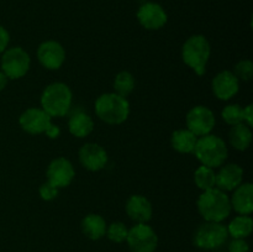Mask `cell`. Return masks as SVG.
<instances>
[{
  "instance_id": "6da1fadb",
  "label": "cell",
  "mask_w": 253,
  "mask_h": 252,
  "mask_svg": "<svg viewBox=\"0 0 253 252\" xmlns=\"http://www.w3.org/2000/svg\"><path fill=\"white\" fill-rule=\"evenodd\" d=\"M200 215L207 221L221 222L231 212V203L224 190L219 188L205 190L197 202Z\"/></svg>"
},
{
  "instance_id": "7a4b0ae2",
  "label": "cell",
  "mask_w": 253,
  "mask_h": 252,
  "mask_svg": "<svg viewBox=\"0 0 253 252\" xmlns=\"http://www.w3.org/2000/svg\"><path fill=\"white\" fill-rule=\"evenodd\" d=\"M96 116L109 125H120L130 114V104L126 98L116 93H106L95 100Z\"/></svg>"
},
{
  "instance_id": "3957f363",
  "label": "cell",
  "mask_w": 253,
  "mask_h": 252,
  "mask_svg": "<svg viewBox=\"0 0 253 252\" xmlns=\"http://www.w3.org/2000/svg\"><path fill=\"white\" fill-rule=\"evenodd\" d=\"M211 48L210 43L203 35H193L182 47V58L188 67L193 69L198 76H203L207 72V64L210 58Z\"/></svg>"
},
{
  "instance_id": "277c9868",
  "label": "cell",
  "mask_w": 253,
  "mask_h": 252,
  "mask_svg": "<svg viewBox=\"0 0 253 252\" xmlns=\"http://www.w3.org/2000/svg\"><path fill=\"white\" fill-rule=\"evenodd\" d=\"M41 105L51 118H62L71 109L72 90L61 82L49 84L42 93Z\"/></svg>"
},
{
  "instance_id": "5b68a950",
  "label": "cell",
  "mask_w": 253,
  "mask_h": 252,
  "mask_svg": "<svg viewBox=\"0 0 253 252\" xmlns=\"http://www.w3.org/2000/svg\"><path fill=\"white\" fill-rule=\"evenodd\" d=\"M193 153L197 156L203 166L217 168L226 161L227 147L222 138L209 133V135L200 136V138H198Z\"/></svg>"
},
{
  "instance_id": "8992f818",
  "label": "cell",
  "mask_w": 253,
  "mask_h": 252,
  "mask_svg": "<svg viewBox=\"0 0 253 252\" xmlns=\"http://www.w3.org/2000/svg\"><path fill=\"white\" fill-rule=\"evenodd\" d=\"M229 237L227 227L221 222L207 221L200 225L194 234V245L202 250H216Z\"/></svg>"
},
{
  "instance_id": "52a82bcc",
  "label": "cell",
  "mask_w": 253,
  "mask_h": 252,
  "mask_svg": "<svg viewBox=\"0 0 253 252\" xmlns=\"http://www.w3.org/2000/svg\"><path fill=\"white\" fill-rule=\"evenodd\" d=\"M31 59L21 47L5 49L1 57V72L9 79L22 78L29 72Z\"/></svg>"
},
{
  "instance_id": "ba28073f",
  "label": "cell",
  "mask_w": 253,
  "mask_h": 252,
  "mask_svg": "<svg viewBox=\"0 0 253 252\" xmlns=\"http://www.w3.org/2000/svg\"><path fill=\"white\" fill-rule=\"evenodd\" d=\"M126 241L131 252H155L158 245V237L150 225L136 224L128 230Z\"/></svg>"
},
{
  "instance_id": "9c48e42d",
  "label": "cell",
  "mask_w": 253,
  "mask_h": 252,
  "mask_svg": "<svg viewBox=\"0 0 253 252\" xmlns=\"http://www.w3.org/2000/svg\"><path fill=\"white\" fill-rule=\"evenodd\" d=\"M188 130L192 131L195 136L209 135L214 128L215 115L209 108L204 105H197L190 109L185 118Z\"/></svg>"
},
{
  "instance_id": "30bf717a",
  "label": "cell",
  "mask_w": 253,
  "mask_h": 252,
  "mask_svg": "<svg viewBox=\"0 0 253 252\" xmlns=\"http://www.w3.org/2000/svg\"><path fill=\"white\" fill-rule=\"evenodd\" d=\"M37 58L46 69L56 71L66 61V51L59 42L44 41L37 48Z\"/></svg>"
},
{
  "instance_id": "8fae6325",
  "label": "cell",
  "mask_w": 253,
  "mask_h": 252,
  "mask_svg": "<svg viewBox=\"0 0 253 252\" xmlns=\"http://www.w3.org/2000/svg\"><path fill=\"white\" fill-rule=\"evenodd\" d=\"M47 179L51 184L54 187L64 188L68 187L74 179V167L67 158L58 157L54 158L51 163H49L48 168H47Z\"/></svg>"
},
{
  "instance_id": "7c38bea8",
  "label": "cell",
  "mask_w": 253,
  "mask_h": 252,
  "mask_svg": "<svg viewBox=\"0 0 253 252\" xmlns=\"http://www.w3.org/2000/svg\"><path fill=\"white\" fill-rule=\"evenodd\" d=\"M22 130L32 135L46 132L48 126L52 124V118L43 110L39 108H30L21 114L19 119Z\"/></svg>"
},
{
  "instance_id": "4fadbf2b",
  "label": "cell",
  "mask_w": 253,
  "mask_h": 252,
  "mask_svg": "<svg viewBox=\"0 0 253 252\" xmlns=\"http://www.w3.org/2000/svg\"><path fill=\"white\" fill-rule=\"evenodd\" d=\"M79 161L85 169L96 172L106 166L108 153L98 143H85L79 150Z\"/></svg>"
},
{
  "instance_id": "5bb4252c",
  "label": "cell",
  "mask_w": 253,
  "mask_h": 252,
  "mask_svg": "<svg viewBox=\"0 0 253 252\" xmlns=\"http://www.w3.org/2000/svg\"><path fill=\"white\" fill-rule=\"evenodd\" d=\"M212 93L220 100H229L237 94L240 82L237 77L230 71H222L214 77L211 82Z\"/></svg>"
},
{
  "instance_id": "9a60e30c",
  "label": "cell",
  "mask_w": 253,
  "mask_h": 252,
  "mask_svg": "<svg viewBox=\"0 0 253 252\" xmlns=\"http://www.w3.org/2000/svg\"><path fill=\"white\" fill-rule=\"evenodd\" d=\"M140 24L147 30H158L167 22V14L161 5L156 2H145L137 11Z\"/></svg>"
},
{
  "instance_id": "2e32d148",
  "label": "cell",
  "mask_w": 253,
  "mask_h": 252,
  "mask_svg": "<svg viewBox=\"0 0 253 252\" xmlns=\"http://www.w3.org/2000/svg\"><path fill=\"white\" fill-rule=\"evenodd\" d=\"M126 212L137 224H146L152 217V205L143 195H132L126 203Z\"/></svg>"
},
{
  "instance_id": "e0dca14e",
  "label": "cell",
  "mask_w": 253,
  "mask_h": 252,
  "mask_svg": "<svg viewBox=\"0 0 253 252\" xmlns=\"http://www.w3.org/2000/svg\"><path fill=\"white\" fill-rule=\"evenodd\" d=\"M231 209L240 215H250L253 211V185L251 183H241L235 189L230 199Z\"/></svg>"
},
{
  "instance_id": "ac0fdd59",
  "label": "cell",
  "mask_w": 253,
  "mask_h": 252,
  "mask_svg": "<svg viewBox=\"0 0 253 252\" xmlns=\"http://www.w3.org/2000/svg\"><path fill=\"white\" fill-rule=\"evenodd\" d=\"M244 180V169L236 163L224 166L216 174V187L221 190H235Z\"/></svg>"
},
{
  "instance_id": "d6986e66",
  "label": "cell",
  "mask_w": 253,
  "mask_h": 252,
  "mask_svg": "<svg viewBox=\"0 0 253 252\" xmlns=\"http://www.w3.org/2000/svg\"><path fill=\"white\" fill-rule=\"evenodd\" d=\"M105 219L99 214H89L82 220V231L88 239L99 240L106 234Z\"/></svg>"
},
{
  "instance_id": "ffe728a7",
  "label": "cell",
  "mask_w": 253,
  "mask_h": 252,
  "mask_svg": "<svg viewBox=\"0 0 253 252\" xmlns=\"http://www.w3.org/2000/svg\"><path fill=\"white\" fill-rule=\"evenodd\" d=\"M68 128L72 135L76 136V137L83 138L93 131L94 121L88 114L78 111V113H74L69 118Z\"/></svg>"
},
{
  "instance_id": "44dd1931",
  "label": "cell",
  "mask_w": 253,
  "mask_h": 252,
  "mask_svg": "<svg viewBox=\"0 0 253 252\" xmlns=\"http://www.w3.org/2000/svg\"><path fill=\"white\" fill-rule=\"evenodd\" d=\"M230 143L234 148L239 151H245L250 147L252 142V132L251 127L246 124L240 123L234 125L229 132Z\"/></svg>"
},
{
  "instance_id": "7402d4cb",
  "label": "cell",
  "mask_w": 253,
  "mask_h": 252,
  "mask_svg": "<svg viewBox=\"0 0 253 252\" xmlns=\"http://www.w3.org/2000/svg\"><path fill=\"white\" fill-rule=\"evenodd\" d=\"M198 136H195L192 131L177 130L172 133L170 143L172 147L179 153H192L194 152L195 145H197Z\"/></svg>"
},
{
  "instance_id": "603a6c76",
  "label": "cell",
  "mask_w": 253,
  "mask_h": 252,
  "mask_svg": "<svg viewBox=\"0 0 253 252\" xmlns=\"http://www.w3.org/2000/svg\"><path fill=\"white\" fill-rule=\"evenodd\" d=\"M253 221L249 215H239L227 226V232L234 239H246L251 235Z\"/></svg>"
},
{
  "instance_id": "cb8c5ba5",
  "label": "cell",
  "mask_w": 253,
  "mask_h": 252,
  "mask_svg": "<svg viewBox=\"0 0 253 252\" xmlns=\"http://www.w3.org/2000/svg\"><path fill=\"white\" fill-rule=\"evenodd\" d=\"M194 182L203 192L216 187V173L214 172V168L200 166L194 173Z\"/></svg>"
},
{
  "instance_id": "d4e9b609",
  "label": "cell",
  "mask_w": 253,
  "mask_h": 252,
  "mask_svg": "<svg viewBox=\"0 0 253 252\" xmlns=\"http://www.w3.org/2000/svg\"><path fill=\"white\" fill-rule=\"evenodd\" d=\"M133 89H135V78H133L130 72L123 71L115 77L114 90H115L116 94L126 98V96L132 93Z\"/></svg>"
},
{
  "instance_id": "484cf974",
  "label": "cell",
  "mask_w": 253,
  "mask_h": 252,
  "mask_svg": "<svg viewBox=\"0 0 253 252\" xmlns=\"http://www.w3.org/2000/svg\"><path fill=\"white\" fill-rule=\"evenodd\" d=\"M127 234L128 229L125 226V224L121 221H115L106 227L105 235L109 237L110 241L115 242V244H121V242L126 241Z\"/></svg>"
},
{
  "instance_id": "4316f807",
  "label": "cell",
  "mask_w": 253,
  "mask_h": 252,
  "mask_svg": "<svg viewBox=\"0 0 253 252\" xmlns=\"http://www.w3.org/2000/svg\"><path fill=\"white\" fill-rule=\"evenodd\" d=\"M221 116L225 123L229 125H237L242 123V108L239 104H230L221 111Z\"/></svg>"
},
{
  "instance_id": "83f0119b",
  "label": "cell",
  "mask_w": 253,
  "mask_h": 252,
  "mask_svg": "<svg viewBox=\"0 0 253 252\" xmlns=\"http://www.w3.org/2000/svg\"><path fill=\"white\" fill-rule=\"evenodd\" d=\"M237 79L249 82L253 77V63L250 59H242L235 66V72H232Z\"/></svg>"
},
{
  "instance_id": "f1b7e54d",
  "label": "cell",
  "mask_w": 253,
  "mask_h": 252,
  "mask_svg": "<svg viewBox=\"0 0 253 252\" xmlns=\"http://www.w3.org/2000/svg\"><path fill=\"white\" fill-rule=\"evenodd\" d=\"M39 192H40V197H41L42 199L46 200V202H51V200L56 199L57 195H58V188L54 187L53 184H51V183L47 180V182L42 183Z\"/></svg>"
},
{
  "instance_id": "f546056e",
  "label": "cell",
  "mask_w": 253,
  "mask_h": 252,
  "mask_svg": "<svg viewBox=\"0 0 253 252\" xmlns=\"http://www.w3.org/2000/svg\"><path fill=\"white\" fill-rule=\"evenodd\" d=\"M250 245L245 239H234L229 244V252H249Z\"/></svg>"
},
{
  "instance_id": "4dcf8cb0",
  "label": "cell",
  "mask_w": 253,
  "mask_h": 252,
  "mask_svg": "<svg viewBox=\"0 0 253 252\" xmlns=\"http://www.w3.org/2000/svg\"><path fill=\"white\" fill-rule=\"evenodd\" d=\"M242 123L246 124L247 126L251 127L253 124V106L252 104L247 105L246 108L242 109Z\"/></svg>"
},
{
  "instance_id": "1f68e13d",
  "label": "cell",
  "mask_w": 253,
  "mask_h": 252,
  "mask_svg": "<svg viewBox=\"0 0 253 252\" xmlns=\"http://www.w3.org/2000/svg\"><path fill=\"white\" fill-rule=\"evenodd\" d=\"M10 42V35L9 32L6 31V29L2 26H0V53L7 49L6 47L9 46Z\"/></svg>"
},
{
  "instance_id": "d6a6232c",
  "label": "cell",
  "mask_w": 253,
  "mask_h": 252,
  "mask_svg": "<svg viewBox=\"0 0 253 252\" xmlns=\"http://www.w3.org/2000/svg\"><path fill=\"white\" fill-rule=\"evenodd\" d=\"M59 133H61V130L57 126H54L53 124H51L48 126V128L46 130V135L51 138H57L59 136Z\"/></svg>"
},
{
  "instance_id": "836d02e7",
  "label": "cell",
  "mask_w": 253,
  "mask_h": 252,
  "mask_svg": "<svg viewBox=\"0 0 253 252\" xmlns=\"http://www.w3.org/2000/svg\"><path fill=\"white\" fill-rule=\"evenodd\" d=\"M7 81H9V78H7V77L5 76L1 71H0V91H1L5 86H6Z\"/></svg>"
}]
</instances>
